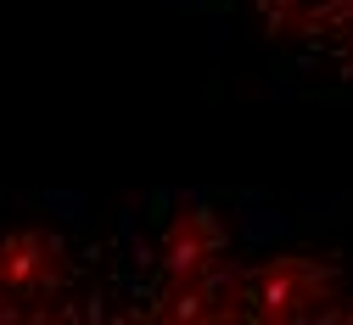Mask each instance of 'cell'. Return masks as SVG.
I'll return each mask as SVG.
<instances>
[{"instance_id":"obj_1","label":"cell","mask_w":353,"mask_h":325,"mask_svg":"<svg viewBox=\"0 0 353 325\" xmlns=\"http://www.w3.org/2000/svg\"><path fill=\"white\" fill-rule=\"evenodd\" d=\"M342 303L347 281L320 253H275L247 269V319H336Z\"/></svg>"},{"instance_id":"obj_2","label":"cell","mask_w":353,"mask_h":325,"mask_svg":"<svg viewBox=\"0 0 353 325\" xmlns=\"http://www.w3.org/2000/svg\"><path fill=\"white\" fill-rule=\"evenodd\" d=\"M68 247L51 236V230H6L0 236V314L12 319H46L51 303L68 286Z\"/></svg>"},{"instance_id":"obj_3","label":"cell","mask_w":353,"mask_h":325,"mask_svg":"<svg viewBox=\"0 0 353 325\" xmlns=\"http://www.w3.org/2000/svg\"><path fill=\"white\" fill-rule=\"evenodd\" d=\"M230 236L219 224L213 208H180L163 230V275H180V269H219L230 264Z\"/></svg>"}]
</instances>
